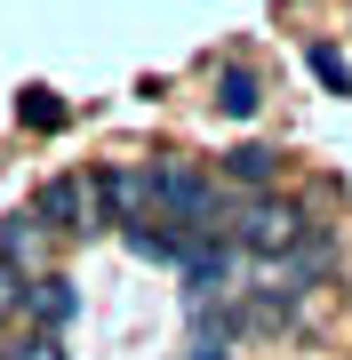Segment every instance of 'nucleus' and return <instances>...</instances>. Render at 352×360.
<instances>
[{"label": "nucleus", "mask_w": 352, "mask_h": 360, "mask_svg": "<svg viewBox=\"0 0 352 360\" xmlns=\"http://www.w3.org/2000/svg\"><path fill=\"white\" fill-rule=\"evenodd\" d=\"M48 257H56V232L32 217V208H16L8 224H0V264H16L32 281V272H48Z\"/></svg>", "instance_id": "39448f33"}, {"label": "nucleus", "mask_w": 352, "mask_h": 360, "mask_svg": "<svg viewBox=\"0 0 352 360\" xmlns=\"http://www.w3.org/2000/svg\"><path fill=\"white\" fill-rule=\"evenodd\" d=\"M193 360H233V352H224V336H193Z\"/></svg>", "instance_id": "ddd939ff"}, {"label": "nucleus", "mask_w": 352, "mask_h": 360, "mask_svg": "<svg viewBox=\"0 0 352 360\" xmlns=\"http://www.w3.org/2000/svg\"><path fill=\"white\" fill-rule=\"evenodd\" d=\"M96 193H105L112 232L120 224H144V217H152V168H144V160H105V168H96Z\"/></svg>", "instance_id": "20e7f679"}, {"label": "nucleus", "mask_w": 352, "mask_h": 360, "mask_svg": "<svg viewBox=\"0 0 352 360\" xmlns=\"http://www.w3.org/2000/svg\"><path fill=\"white\" fill-rule=\"evenodd\" d=\"M152 168V224H176L184 240H224V184H216V168H200V160H144Z\"/></svg>", "instance_id": "f257e3e1"}, {"label": "nucleus", "mask_w": 352, "mask_h": 360, "mask_svg": "<svg viewBox=\"0 0 352 360\" xmlns=\"http://www.w3.org/2000/svg\"><path fill=\"white\" fill-rule=\"evenodd\" d=\"M25 312H32V328H56V336H65L72 312H80V288L65 281V272H32V281H25Z\"/></svg>", "instance_id": "423d86ee"}, {"label": "nucleus", "mask_w": 352, "mask_h": 360, "mask_svg": "<svg viewBox=\"0 0 352 360\" xmlns=\"http://www.w3.org/2000/svg\"><path fill=\"white\" fill-rule=\"evenodd\" d=\"M216 176H233L240 193H273V184H280V153H273V144H233V153L216 160Z\"/></svg>", "instance_id": "0eeeda50"}, {"label": "nucleus", "mask_w": 352, "mask_h": 360, "mask_svg": "<svg viewBox=\"0 0 352 360\" xmlns=\"http://www.w3.org/2000/svg\"><path fill=\"white\" fill-rule=\"evenodd\" d=\"M8 360H65V336H56V328H32V336H25V345H16Z\"/></svg>", "instance_id": "9b49d317"}, {"label": "nucleus", "mask_w": 352, "mask_h": 360, "mask_svg": "<svg viewBox=\"0 0 352 360\" xmlns=\"http://www.w3.org/2000/svg\"><path fill=\"white\" fill-rule=\"evenodd\" d=\"M25 120L32 129H65V104H56L48 89H25Z\"/></svg>", "instance_id": "9d476101"}, {"label": "nucleus", "mask_w": 352, "mask_h": 360, "mask_svg": "<svg viewBox=\"0 0 352 360\" xmlns=\"http://www.w3.org/2000/svg\"><path fill=\"white\" fill-rule=\"evenodd\" d=\"M304 65H313V80H320L328 96H352V65H344L337 40H313V49H304Z\"/></svg>", "instance_id": "1a4fd4ad"}, {"label": "nucleus", "mask_w": 352, "mask_h": 360, "mask_svg": "<svg viewBox=\"0 0 352 360\" xmlns=\"http://www.w3.org/2000/svg\"><path fill=\"white\" fill-rule=\"evenodd\" d=\"M256 104H264L256 72H248V65H216V112L224 120H256Z\"/></svg>", "instance_id": "6e6552de"}, {"label": "nucleus", "mask_w": 352, "mask_h": 360, "mask_svg": "<svg viewBox=\"0 0 352 360\" xmlns=\"http://www.w3.org/2000/svg\"><path fill=\"white\" fill-rule=\"evenodd\" d=\"M304 232H313V217L296 200H280V193H248V200L224 208V240L248 248V257H288Z\"/></svg>", "instance_id": "f03ea898"}, {"label": "nucleus", "mask_w": 352, "mask_h": 360, "mask_svg": "<svg viewBox=\"0 0 352 360\" xmlns=\"http://www.w3.org/2000/svg\"><path fill=\"white\" fill-rule=\"evenodd\" d=\"M16 312H25V272L0 264V321H16Z\"/></svg>", "instance_id": "f8f14e48"}, {"label": "nucleus", "mask_w": 352, "mask_h": 360, "mask_svg": "<svg viewBox=\"0 0 352 360\" xmlns=\"http://www.w3.org/2000/svg\"><path fill=\"white\" fill-rule=\"evenodd\" d=\"M32 217L48 224L56 240H96V232H112L105 193H96V168H89V176H48L32 193Z\"/></svg>", "instance_id": "7ed1b4c3"}]
</instances>
